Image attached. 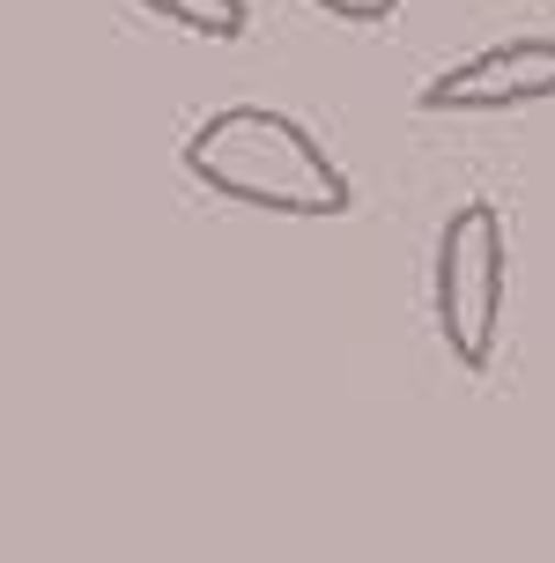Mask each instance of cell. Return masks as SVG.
Instances as JSON below:
<instances>
[{
	"label": "cell",
	"instance_id": "6da1fadb",
	"mask_svg": "<svg viewBox=\"0 0 555 563\" xmlns=\"http://www.w3.org/2000/svg\"><path fill=\"white\" fill-rule=\"evenodd\" d=\"M186 170L215 200H237V208H259V216L333 223V216L356 208V186L326 156V141L311 134L297 112H275V104L208 112L186 134Z\"/></svg>",
	"mask_w": 555,
	"mask_h": 563
},
{
	"label": "cell",
	"instance_id": "7a4b0ae2",
	"mask_svg": "<svg viewBox=\"0 0 555 563\" xmlns=\"http://www.w3.org/2000/svg\"><path fill=\"white\" fill-rule=\"evenodd\" d=\"M503 282H511V245H503V216L489 200L452 208L437 230V260H430V311L437 334L452 349L459 371L497 364V334H503Z\"/></svg>",
	"mask_w": 555,
	"mask_h": 563
},
{
	"label": "cell",
	"instance_id": "3957f363",
	"mask_svg": "<svg viewBox=\"0 0 555 563\" xmlns=\"http://www.w3.org/2000/svg\"><path fill=\"white\" fill-rule=\"evenodd\" d=\"M548 97H555V37H503V45H481L474 59H452L444 75H430L415 104L444 119H481L548 104Z\"/></svg>",
	"mask_w": 555,
	"mask_h": 563
},
{
	"label": "cell",
	"instance_id": "277c9868",
	"mask_svg": "<svg viewBox=\"0 0 555 563\" xmlns=\"http://www.w3.org/2000/svg\"><path fill=\"white\" fill-rule=\"evenodd\" d=\"M156 23L186 30V37H215V45H237L252 30V8L245 0H141Z\"/></svg>",
	"mask_w": 555,
	"mask_h": 563
},
{
	"label": "cell",
	"instance_id": "5b68a950",
	"mask_svg": "<svg viewBox=\"0 0 555 563\" xmlns=\"http://www.w3.org/2000/svg\"><path fill=\"white\" fill-rule=\"evenodd\" d=\"M326 15H341V23H392L400 15V0H319Z\"/></svg>",
	"mask_w": 555,
	"mask_h": 563
}]
</instances>
